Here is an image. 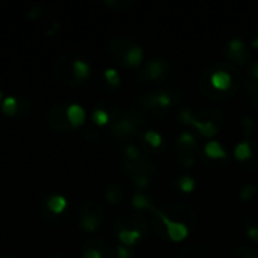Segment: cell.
Listing matches in <instances>:
<instances>
[{"label":"cell","instance_id":"cell-5","mask_svg":"<svg viewBox=\"0 0 258 258\" xmlns=\"http://www.w3.org/2000/svg\"><path fill=\"white\" fill-rule=\"evenodd\" d=\"M113 228L116 233L121 230H136V231H141L145 237H148V234H150V225H148L147 219L139 212L122 213V215L116 216L113 221Z\"/></svg>","mask_w":258,"mask_h":258},{"label":"cell","instance_id":"cell-14","mask_svg":"<svg viewBox=\"0 0 258 258\" xmlns=\"http://www.w3.org/2000/svg\"><path fill=\"white\" fill-rule=\"evenodd\" d=\"M174 150L178 151H189V153H197L198 151V141L194 133L190 132H181L174 144Z\"/></svg>","mask_w":258,"mask_h":258},{"label":"cell","instance_id":"cell-25","mask_svg":"<svg viewBox=\"0 0 258 258\" xmlns=\"http://www.w3.org/2000/svg\"><path fill=\"white\" fill-rule=\"evenodd\" d=\"M174 159H175V162H177L181 168L190 169V168L197 163V153L174 150Z\"/></svg>","mask_w":258,"mask_h":258},{"label":"cell","instance_id":"cell-36","mask_svg":"<svg viewBox=\"0 0 258 258\" xmlns=\"http://www.w3.org/2000/svg\"><path fill=\"white\" fill-rule=\"evenodd\" d=\"M258 192V184H246V186H243L242 187V190H240V200L242 201H249L251 198H254L255 197V194Z\"/></svg>","mask_w":258,"mask_h":258},{"label":"cell","instance_id":"cell-39","mask_svg":"<svg viewBox=\"0 0 258 258\" xmlns=\"http://www.w3.org/2000/svg\"><path fill=\"white\" fill-rule=\"evenodd\" d=\"M115 254H116V258H133V252L130 248L124 246V245H118L115 248Z\"/></svg>","mask_w":258,"mask_h":258},{"label":"cell","instance_id":"cell-11","mask_svg":"<svg viewBox=\"0 0 258 258\" xmlns=\"http://www.w3.org/2000/svg\"><path fill=\"white\" fill-rule=\"evenodd\" d=\"M138 132H139V125L130 118L128 113H125L118 122L110 125V133L118 141L132 139V138H135L138 135Z\"/></svg>","mask_w":258,"mask_h":258},{"label":"cell","instance_id":"cell-20","mask_svg":"<svg viewBox=\"0 0 258 258\" xmlns=\"http://www.w3.org/2000/svg\"><path fill=\"white\" fill-rule=\"evenodd\" d=\"M144 60V48L141 45H133L127 54L124 56V60H122V65L124 67H130V68H135V67H139Z\"/></svg>","mask_w":258,"mask_h":258},{"label":"cell","instance_id":"cell-8","mask_svg":"<svg viewBox=\"0 0 258 258\" xmlns=\"http://www.w3.org/2000/svg\"><path fill=\"white\" fill-rule=\"evenodd\" d=\"M169 219L175 221V222H180L186 227H189V230L195 228L197 225V215L195 212L187 207V206H183V204H174V206H168L165 209H160Z\"/></svg>","mask_w":258,"mask_h":258},{"label":"cell","instance_id":"cell-17","mask_svg":"<svg viewBox=\"0 0 258 258\" xmlns=\"http://www.w3.org/2000/svg\"><path fill=\"white\" fill-rule=\"evenodd\" d=\"M252 142H254V139L243 138V141L239 142L236 145V148H234V157L242 165H245L251 159V156H252Z\"/></svg>","mask_w":258,"mask_h":258},{"label":"cell","instance_id":"cell-16","mask_svg":"<svg viewBox=\"0 0 258 258\" xmlns=\"http://www.w3.org/2000/svg\"><path fill=\"white\" fill-rule=\"evenodd\" d=\"M175 258H212V255L203 245L189 243L178 251Z\"/></svg>","mask_w":258,"mask_h":258},{"label":"cell","instance_id":"cell-28","mask_svg":"<svg viewBox=\"0 0 258 258\" xmlns=\"http://www.w3.org/2000/svg\"><path fill=\"white\" fill-rule=\"evenodd\" d=\"M91 118H92L94 124L98 125V127H101V125H110V116H109V113L100 104H97L94 107Z\"/></svg>","mask_w":258,"mask_h":258},{"label":"cell","instance_id":"cell-27","mask_svg":"<svg viewBox=\"0 0 258 258\" xmlns=\"http://www.w3.org/2000/svg\"><path fill=\"white\" fill-rule=\"evenodd\" d=\"M47 209L53 215H60L67 209V200L62 195H50L47 200Z\"/></svg>","mask_w":258,"mask_h":258},{"label":"cell","instance_id":"cell-35","mask_svg":"<svg viewBox=\"0 0 258 258\" xmlns=\"http://www.w3.org/2000/svg\"><path fill=\"white\" fill-rule=\"evenodd\" d=\"M243 168H245V169H248V171H258V142L257 141H254V142H252V156H251V159L243 165Z\"/></svg>","mask_w":258,"mask_h":258},{"label":"cell","instance_id":"cell-37","mask_svg":"<svg viewBox=\"0 0 258 258\" xmlns=\"http://www.w3.org/2000/svg\"><path fill=\"white\" fill-rule=\"evenodd\" d=\"M82 249H83V254H82L83 258H103L101 254H100V251L97 248H94L92 245H89L88 242H85Z\"/></svg>","mask_w":258,"mask_h":258},{"label":"cell","instance_id":"cell-12","mask_svg":"<svg viewBox=\"0 0 258 258\" xmlns=\"http://www.w3.org/2000/svg\"><path fill=\"white\" fill-rule=\"evenodd\" d=\"M136 45V42L132 39V38H127V36H118L115 39H112L109 42V47H107V51H109V56L122 65V60H124V56L127 54V51Z\"/></svg>","mask_w":258,"mask_h":258},{"label":"cell","instance_id":"cell-42","mask_svg":"<svg viewBox=\"0 0 258 258\" xmlns=\"http://www.w3.org/2000/svg\"><path fill=\"white\" fill-rule=\"evenodd\" d=\"M41 12H42V8H41V6H33V8H30V9L26 12V15H27L29 18H36V17L41 15Z\"/></svg>","mask_w":258,"mask_h":258},{"label":"cell","instance_id":"cell-10","mask_svg":"<svg viewBox=\"0 0 258 258\" xmlns=\"http://www.w3.org/2000/svg\"><path fill=\"white\" fill-rule=\"evenodd\" d=\"M225 57L233 65H246L249 62V50L243 39L234 38L225 47Z\"/></svg>","mask_w":258,"mask_h":258},{"label":"cell","instance_id":"cell-3","mask_svg":"<svg viewBox=\"0 0 258 258\" xmlns=\"http://www.w3.org/2000/svg\"><path fill=\"white\" fill-rule=\"evenodd\" d=\"M106 216L104 207L94 200H88L79 207V227L86 233H94L100 228Z\"/></svg>","mask_w":258,"mask_h":258},{"label":"cell","instance_id":"cell-40","mask_svg":"<svg viewBox=\"0 0 258 258\" xmlns=\"http://www.w3.org/2000/svg\"><path fill=\"white\" fill-rule=\"evenodd\" d=\"M246 79H249V80H252V82H257L258 83V62L249 63V67H248V74H246Z\"/></svg>","mask_w":258,"mask_h":258},{"label":"cell","instance_id":"cell-15","mask_svg":"<svg viewBox=\"0 0 258 258\" xmlns=\"http://www.w3.org/2000/svg\"><path fill=\"white\" fill-rule=\"evenodd\" d=\"M204 157L209 160H218V162H225L228 160L227 151L222 148V145L218 141H210L204 147Z\"/></svg>","mask_w":258,"mask_h":258},{"label":"cell","instance_id":"cell-32","mask_svg":"<svg viewBox=\"0 0 258 258\" xmlns=\"http://www.w3.org/2000/svg\"><path fill=\"white\" fill-rule=\"evenodd\" d=\"M228 258H258V252L251 246H239L230 254Z\"/></svg>","mask_w":258,"mask_h":258},{"label":"cell","instance_id":"cell-9","mask_svg":"<svg viewBox=\"0 0 258 258\" xmlns=\"http://www.w3.org/2000/svg\"><path fill=\"white\" fill-rule=\"evenodd\" d=\"M153 213H156V215L159 216V219L163 222L165 230H166V236H168L169 240H172V242H175V243H180V242H183V240L189 236V231H190L189 227H186V225H183V224H180V222H175V221L169 219L159 207L154 209Z\"/></svg>","mask_w":258,"mask_h":258},{"label":"cell","instance_id":"cell-44","mask_svg":"<svg viewBox=\"0 0 258 258\" xmlns=\"http://www.w3.org/2000/svg\"><path fill=\"white\" fill-rule=\"evenodd\" d=\"M51 258H76V255H73V254H70V252H60V254L53 255Z\"/></svg>","mask_w":258,"mask_h":258},{"label":"cell","instance_id":"cell-33","mask_svg":"<svg viewBox=\"0 0 258 258\" xmlns=\"http://www.w3.org/2000/svg\"><path fill=\"white\" fill-rule=\"evenodd\" d=\"M104 5L115 9V11H127L135 5V2H130V0H106Z\"/></svg>","mask_w":258,"mask_h":258},{"label":"cell","instance_id":"cell-24","mask_svg":"<svg viewBox=\"0 0 258 258\" xmlns=\"http://www.w3.org/2000/svg\"><path fill=\"white\" fill-rule=\"evenodd\" d=\"M141 141H142L147 147H150V148H153V150H159V148H162V145H163V138H162V135H160L159 132H156V130H147V132H144Z\"/></svg>","mask_w":258,"mask_h":258},{"label":"cell","instance_id":"cell-26","mask_svg":"<svg viewBox=\"0 0 258 258\" xmlns=\"http://www.w3.org/2000/svg\"><path fill=\"white\" fill-rule=\"evenodd\" d=\"M73 70H74V76L76 79L82 83L83 80H86L91 76V65L83 60V59H74L73 62Z\"/></svg>","mask_w":258,"mask_h":258},{"label":"cell","instance_id":"cell-1","mask_svg":"<svg viewBox=\"0 0 258 258\" xmlns=\"http://www.w3.org/2000/svg\"><path fill=\"white\" fill-rule=\"evenodd\" d=\"M243 83L240 70L231 62H218L206 68L200 77V89L212 101H225L234 97Z\"/></svg>","mask_w":258,"mask_h":258},{"label":"cell","instance_id":"cell-43","mask_svg":"<svg viewBox=\"0 0 258 258\" xmlns=\"http://www.w3.org/2000/svg\"><path fill=\"white\" fill-rule=\"evenodd\" d=\"M83 136H85L88 141H95V139L98 138V132L89 127V128H86V130L83 132Z\"/></svg>","mask_w":258,"mask_h":258},{"label":"cell","instance_id":"cell-30","mask_svg":"<svg viewBox=\"0 0 258 258\" xmlns=\"http://www.w3.org/2000/svg\"><path fill=\"white\" fill-rule=\"evenodd\" d=\"M175 186L178 187L180 192H183V194H190V192L195 190L197 183H195V178H194V177H190V175H181V177L175 181Z\"/></svg>","mask_w":258,"mask_h":258},{"label":"cell","instance_id":"cell-4","mask_svg":"<svg viewBox=\"0 0 258 258\" xmlns=\"http://www.w3.org/2000/svg\"><path fill=\"white\" fill-rule=\"evenodd\" d=\"M171 71V63L165 57H154L148 60L144 67V70L136 76V80L141 83L148 82H160L163 80Z\"/></svg>","mask_w":258,"mask_h":258},{"label":"cell","instance_id":"cell-6","mask_svg":"<svg viewBox=\"0 0 258 258\" xmlns=\"http://www.w3.org/2000/svg\"><path fill=\"white\" fill-rule=\"evenodd\" d=\"M67 107L68 104L65 103H56L53 104L48 112H47V124L54 130V132H59V133H70L74 130V127L71 125L70 119H68V115H67Z\"/></svg>","mask_w":258,"mask_h":258},{"label":"cell","instance_id":"cell-41","mask_svg":"<svg viewBox=\"0 0 258 258\" xmlns=\"http://www.w3.org/2000/svg\"><path fill=\"white\" fill-rule=\"evenodd\" d=\"M245 234L251 242L258 243V227H245Z\"/></svg>","mask_w":258,"mask_h":258},{"label":"cell","instance_id":"cell-31","mask_svg":"<svg viewBox=\"0 0 258 258\" xmlns=\"http://www.w3.org/2000/svg\"><path fill=\"white\" fill-rule=\"evenodd\" d=\"M2 110L5 115L14 116L18 113V100L15 97H6L2 103Z\"/></svg>","mask_w":258,"mask_h":258},{"label":"cell","instance_id":"cell-23","mask_svg":"<svg viewBox=\"0 0 258 258\" xmlns=\"http://www.w3.org/2000/svg\"><path fill=\"white\" fill-rule=\"evenodd\" d=\"M89 245H92L94 248H97L98 251H100V254H101V257L103 258H116V254H115V249H113V246L106 240V239H101V237H98V239H91V240H86Z\"/></svg>","mask_w":258,"mask_h":258},{"label":"cell","instance_id":"cell-47","mask_svg":"<svg viewBox=\"0 0 258 258\" xmlns=\"http://www.w3.org/2000/svg\"><path fill=\"white\" fill-rule=\"evenodd\" d=\"M252 47H254V48H258V36L252 41Z\"/></svg>","mask_w":258,"mask_h":258},{"label":"cell","instance_id":"cell-19","mask_svg":"<svg viewBox=\"0 0 258 258\" xmlns=\"http://www.w3.org/2000/svg\"><path fill=\"white\" fill-rule=\"evenodd\" d=\"M118 236V240L121 242V245L130 248V246H135L138 242L144 240L145 236L141 233V231H136V230H121L116 233Z\"/></svg>","mask_w":258,"mask_h":258},{"label":"cell","instance_id":"cell-45","mask_svg":"<svg viewBox=\"0 0 258 258\" xmlns=\"http://www.w3.org/2000/svg\"><path fill=\"white\" fill-rule=\"evenodd\" d=\"M0 258H21L20 255H17V254H2Z\"/></svg>","mask_w":258,"mask_h":258},{"label":"cell","instance_id":"cell-18","mask_svg":"<svg viewBox=\"0 0 258 258\" xmlns=\"http://www.w3.org/2000/svg\"><path fill=\"white\" fill-rule=\"evenodd\" d=\"M132 206H133V209H135L136 212H144V210L153 212L154 209H157L156 204H154V201H153L147 194H144V192H136V194L133 195V198H132Z\"/></svg>","mask_w":258,"mask_h":258},{"label":"cell","instance_id":"cell-7","mask_svg":"<svg viewBox=\"0 0 258 258\" xmlns=\"http://www.w3.org/2000/svg\"><path fill=\"white\" fill-rule=\"evenodd\" d=\"M73 62H74V57L71 54H63L54 62V67H53L54 77L65 86H79L80 85V82L74 76Z\"/></svg>","mask_w":258,"mask_h":258},{"label":"cell","instance_id":"cell-22","mask_svg":"<svg viewBox=\"0 0 258 258\" xmlns=\"http://www.w3.org/2000/svg\"><path fill=\"white\" fill-rule=\"evenodd\" d=\"M142 159H145V156H144L141 147H138L136 144H127L124 147V150H122V160L121 162L133 163V162H139Z\"/></svg>","mask_w":258,"mask_h":258},{"label":"cell","instance_id":"cell-34","mask_svg":"<svg viewBox=\"0 0 258 258\" xmlns=\"http://www.w3.org/2000/svg\"><path fill=\"white\" fill-rule=\"evenodd\" d=\"M104 79H106V82L110 85V88H118V86H119L121 77H119V74H118L116 70H113V68H106V70H104Z\"/></svg>","mask_w":258,"mask_h":258},{"label":"cell","instance_id":"cell-21","mask_svg":"<svg viewBox=\"0 0 258 258\" xmlns=\"http://www.w3.org/2000/svg\"><path fill=\"white\" fill-rule=\"evenodd\" d=\"M67 115H68V119H70V122H71V125H73L74 128H77L79 125H82V124L85 122V116H86L83 107H82L80 104H76V103L68 104V107H67Z\"/></svg>","mask_w":258,"mask_h":258},{"label":"cell","instance_id":"cell-48","mask_svg":"<svg viewBox=\"0 0 258 258\" xmlns=\"http://www.w3.org/2000/svg\"><path fill=\"white\" fill-rule=\"evenodd\" d=\"M0 100H2V91H0Z\"/></svg>","mask_w":258,"mask_h":258},{"label":"cell","instance_id":"cell-2","mask_svg":"<svg viewBox=\"0 0 258 258\" xmlns=\"http://www.w3.org/2000/svg\"><path fill=\"white\" fill-rule=\"evenodd\" d=\"M178 121L183 125H192L198 130L203 138H213L224 127L225 116L218 109H203L200 112H192L190 109H183L178 113Z\"/></svg>","mask_w":258,"mask_h":258},{"label":"cell","instance_id":"cell-46","mask_svg":"<svg viewBox=\"0 0 258 258\" xmlns=\"http://www.w3.org/2000/svg\"><path fill=\"white\" fill-rule=\"evenodd\" d=\"M154 258H172V257H171V255H168L166 252H160V254H157Z\"/></svg>","mask_w":258,"mask_h":258},{"label":"cell","instance_id":"cell-13","mask_svg":"<svg viewBox=\"0 0 258 258\" xmlns=\"http://www.w3.org/2000/svg\"><path fill=\"white\" fill-rule=\"evenodd\" d=\"M127 197V187L125 184L119 183V181H112L107 187H106V201L110 206H118L121 204Z\"/></svg>","mask_w":258,"mask_h":258},{"label":"cell","instance_id":"cell-38","mask_svg":"<svg viewBox=\"0 0 258 258\" xmlns=\"http://www.w3.org/2000/svg\"><path fill=\"white\" fill-rule=\"evenodd\" d=\"M245 227H258V210L252 209L245 215Z\"/></svg>","mask_w":258,"mask_h":258},{"label":"cell","instance_id":"cell-29","mask_svg":"<svg viewBox=\"0 0 258 258\" xmlns=\"http://www.w3.org/2000/svg\"><path fill=\"white\" fill-rule=\"evenodd\" d=\"M130 180H132V183H133V186H135L136 189L145 190V189H148V187L151 186V183L156 180V177H151V175H148V174H138V175L130 177Z\"/></svg>","mask_w":258,"mask_h":258}]
</instances>
